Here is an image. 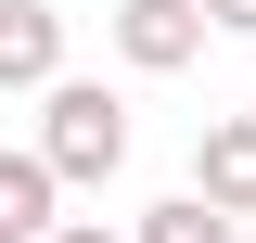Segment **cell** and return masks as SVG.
<instances>
[{"instance_id":"6da1fadb","label":"cell","mask_w":256,"mask_h":243,"mask_svg":"<svg viewBox=\"0 0 256 243\" xmlns=\"http://www.w3.org/2000/svg\"><path fill=\"white\" fill-rule=\"evenodd\" d=\"M38 154H52L64 180H116V166H128V102L102 90V77L38 90Z\"/></svg>"},{"instance_id":"5b68a950","label":"cell","mask_w":256,"mask_h":243,"mask_svg":"<svg viewBox=\"0 0 256 243\" xmlns=\"http://www.w3.org/2000/svg\"><path fill=\"white\" fill-rule=\"evenodd\" d=\"M52 205H64V166H52V154H38V141L0 154V243H52V230H64Z\"/></svg>"},{"instance_id":"9c48e42d","label":"cell","mask_w":256,"mask_h":243,"mask_svg":"<svg viewBox=\"0 0 256 243\" xmlns=\"http://www.w3.org/2000/svg\"><path fill=\"white\" fill-rule=\"evenodd\" d=\"M244 243H256V230H244Z\"/></svg>"},{"instance_id":"ba28073f","label":"cell","mask_w":256,"mask_h":243,"mask_svg":"<svg viewBox=\"0 0 256 243\" xmlns=\"http://www.w3.org/2000/svg\"><path fill=\"white\" fill-rule=\"evenodd\" d=\"M205 13H218V26H230V38H256V0H205Z\"/></svg>"},{"instance_id":"7a4b0ae2","label":"cell","mask_w":256,"mask_h":243,"mask_svg":"<svg viewBox=\"0 0 256 243\" xmlns=\"http://www.w3.org/2000/svg\"><path fill=\"white\" fill-rule=\"evenodd\" d=\"M102 26H116V52L141 64V77H180V64L205 52V26H218V13H205V0H116Z\"/></svg>"},{"instance_id":"277c9868","label":"cell","mask_w":256,"mask_h":243,"mask_svg":"<svg viewBox=\"0 0 256 243\" xmlns=\"http://www.w3.org/2000/svg\"><path fill=\"white\" fill-rule=\"evenodd\" d=\"M192 192H205V205H230V218L256 230V116H218L205 141H192Z\"/></svg>"},{"instance_id":"52a82bcc","label":"cell","mask_w":256,"mask_h":243,"mask_svg":"<svg viewBox=\"0 0 256 243\" xmlns=\"http://www.w3.org/2000/svg\"><path fill=\"white\" fill-rule=\"evenodd\" d=\"M52 243H141V230H102V218H64Z\"/></svg>"},{"instance_id":"3957f363","label":"cell","mask_w":256,"mask_h":243,"mask_svg":"<svg viewBox=\"0 0 256 243\" xmlns=\"http://www.w3.org/2000/svg\"><path fill=\"white\" fill-rule=\"evenodd\" d=\"M0 90H64V13L52 0H0Z\"/></svg>"},{"instance_id":"8992f818","label":"cell","mask_w":256,"mask_h":243,"mask_svg":"<svg viewBox=\"0 0 256 243\" xmlns=\"http://www.w3.org/2000/svg\"><path fill=\"white\" fill-rule=\"evenodd\" d=\"M141 243H244V218H230V205H205V192H166V205L141 218Z\"/></svg>"}]
</instances>
